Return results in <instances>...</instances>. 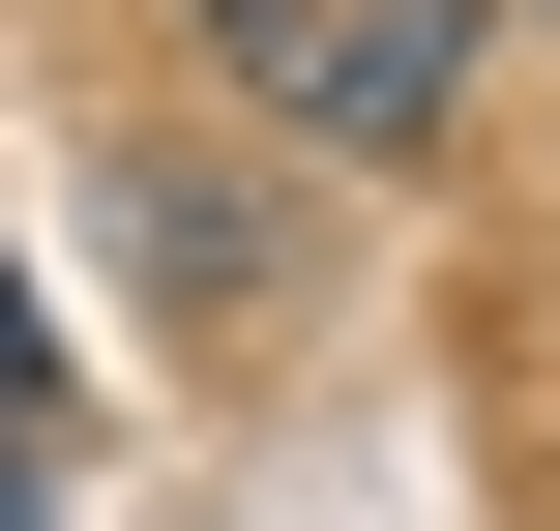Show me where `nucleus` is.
<instances>
[{
    "instance_id": "obj_1",
    "label": "nucleus",
    "mask_w": 560,
    "mask_h": 531,
    "mask_svg": "<svg viewBox=\"0 0 560 531\" xmlns=\"http://www.w3.org/2000/svg\"><path fill=\"white\" fill-rule=\"evenodd\" d=\"M236 30H266V89H295L325 148H413V118H443V59H472L443 0H354V30H325V0H236Z\"/></svg>"
},
{
    "instance_id": "obj_2",
    "label": "nucleus",
    "mask_w": 560,
    "mask_h": 531,
    "mask_svg": "<svg viewBox=\"0 0 560 531\" xmlns=\"http://www.w3.org/2000/svg\"><path fill=\"white\" fill-rule=\"evenodd\" d=\"M30 384H59V355H30V266H0V414H30Z\"/></svg>"
},
{
    "instance_id": "obj_3",
    "label": "nucleus",
    "mask_w": 560,
    "mask_h": 531,
    "mask_svg": "<svg viewBox=\"0 0 560 531\" xmlns=\"http://www.w3.org/2000/svg\"><path fill=\"white\" fill-rule=\"evenodd\" d=\"M0 531H30V414H0Z\"/></svg>"
}]
</instances>
